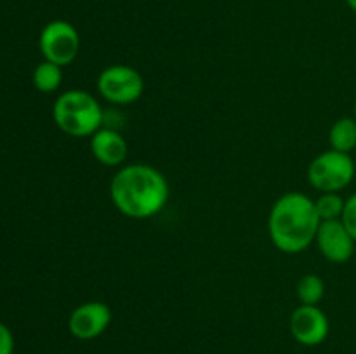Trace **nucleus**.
I'll return each mask as SVG.
<instances>
[{
	"label": "nucleus",
	"mask_w": 356,
	"mask_h": 354,
	"mask_svg": "<svg viewBox=\"0 0 356 354\" xmlns=\"http://www.w3.org/2000/svg\"><path fill=\"white\" fill-rule=\"evenodd\" d=\"M110 198L125 217L149 219L169 201L165 176L148 163H129L117 170L110 183Z\"/></svg>",
	"instance_id": "obj_1"
},
{
	"label": "nucleus",
	"mask_w": 356,
	"mask_h": 354,
	"mask_svg": "<svg viewBox=\"0 0 356 354\" xmlns=\"http://www.w3.org/2000/svg\"><path fill=\"white\" fill-rule=\"evenodd\" d=\"M320 224L315 200L301 191H287L271 207L268 235L280 252L301 253L315 242Z\"/></svg>",
	"instance_id": "obj_2"
},
{
	"label": "nucleus",
	"mask_w": 356,
	"mask_h": 354,
	"mask_svg": "<svg viewBox=\"0 0 356 354\" xmlns=\"http://www.w3.org/2000/svg\"><path fill=\"white\" fill-rule=\"evenodd\" d=\"M52 118L61 132L72 137H90L103 125V108L96 96L82 89L59 94L52 106Z\"/></svg>",
	"instance_id": "obj_3"
},
{
	"label": "nucleus",
	"mask_w": 356,
	"mask_h": 354,
	"mask_svg": "<svg viewBox=\"0 0 356 354\" xmlns=\"http://www.w3.org/2000/svg\"><path fill=\"white\" fill-rule=\"evenodd\" d=\"M355 162L350 153L336 149L320 153L308 167V180L320 193H339L355 177Z\"/></svg>",
	"instance_id": "obj_4"
},
{
	"label": "nucleus",
	"mask_w": 356,
	"mask_h": 354,
	"mask_svg": "<svg viewBox=\"0 0 356 354\" xmlns=\"http://www.w3.org/2000/svg\"><path fill=\"white\" fill-rule=\"evenodd\" d=\"M80 35L72 23L65 19H54L45 24L38 37V47L45 61L58 66H68L80 52Z\"/></svg>",
	"instance_id": "obj_5"
},
{
	"label": "nucleus",
	"mask_w": 356,
	"mask_h": 354,
	"mask_svg": "<svg viewBox=\"0 0 356 354\" xmlns=\"http://www.w3.org/2000/svg\"><path fill=\"white\" fill-rule=\"evenodd\" d=\"M97 90L108 103L132 104L143 96L145 80L132 66L111 65L97 76Z\"/></svg>",
	"instance_id": "obj_6"
},
{
	"label": "nucleus",
	"mask_w": 356,
	"mask_h": 354,
	"mask_svg": "<svg viewBox=\"0 0 356 354\" xmlns=\"http://www.w3.org/2000/svg\"><path fill=\"white\" fill-rule=\"evenodd\" d=\"M111 323V309L104 302L89 301L72 311L68 330L75 339L92 340L103 335Z\"/></svg>",
	"instance_id": "obj_7"
},
{
	"label": "nucleus",
	"mask_w": 356,
	"mask_h": 354,
	"mask_svg": "<svg viewBox=\"0 0 356 354\" xmlns=\"http://www.w3.org/2000/svg\"><path fill=\"white\" fill-rule=\"evenodd\" d=\"M289 326H291L292 337L306 347L322 344L330 332L329 318L318 305H299L291 314Z\"/></svg>",
	"instance_id": "obj_8"
},
{
	"label": "nucleus",
	"mask_w": 356,
	"mask_h": 354,
	"mask_svg": "<svg viewBox=\"0 0 356 354\" xmlns=\"http://www.w3.org/2000/svg\"><path fill=\"white\" fill-rule=\"evenodd\" d=\"M318 250L329 262L344 264L355 252V239L344 228L343 221H322L315 238Z\"/></svg>",
	"instance_id": "obj_9"
},
{
	"label": "nucleus",
	"mask_w": 356,
	"mask_h": 354,
	"mask_svg": "<svg viewBox=\"0 0 356 354\" xmlns=\"http://www.w3.org/2000/svg\"><path fill=\"white\" fill-rule=\"evenodd\" d=\"M127 141L113 128H99L90 135V153L104 167H122L127 158Z\"/></svg>",
	"instance_id": "obj_10"
},
{
	"label": "nucleus",
	"mask_w": 356,
	"mask_h": 354,
	"mask_svg": "<svg viewBox=\"0 0 356 354\" xmlns=\"http://www.w3.org/2000/svg\"><path fill=\"white\" fill-rule=\"evenodd\" d=\"M329 142L332 149L351 153L356 148V118L343 117L330 127Z\"/></svg>",
	"instance_id": "obj_11"
},
{
	"label": "nucleus",
	"mask_w": 356,
	"mask_h": 354,
	"mask_svg": "<svg viewBox=\"0 0 356 354\" xmlns=\"http://www.w3.org/2000/svg\"><path fill=\"white\" fill-rule=\"evenodd\" d=\"M63 83V68L51 61H42L33 69V85L38 92L52 94L61 87Z\"/></svg>",
	"instance_id": "obj_12"
},
{
	"label": "nucleus",
	"mask_w": 356,
	"mask_h": 354,
	"mask_svg": "<svg viewBox=\"0 0 356 354\" xmlns=\"http://www.w3.org/2000/svg\"><path fill=\"white\" fill-rule=\"evenodd\" d=\"M296 292H298V298L301 304L318 305V302L325 295V283L318 274H305L298 281Z\"/></svg>",
	"instance_id": "obj_13"
},
{
	"label": "nucleus",
	"mask_w": 356,
	"mask_h": 354,
	"mask_svg": "<svg viewBox=\"0 0 356 354\" xmlns=\"http://www.w3.org/2000/svg\"><path fill=\"white\" fill-rule=\"evenodd\" d=\"M344 200L339 193H322L315 200L316 212H318L320 221H337L343 217Z\"/></svg>",
	"instance_id": "obj_14"
},
{
	"label": "nucleus",
	"mask_w": 356,
	"mask_h": 354,
	"mask_svg": "<svg viewBox=\"0 0 356 354\" xmlns=\"http://www.w3.org/2000/svg\"><path fill=\"white\" fill-rule=\"evenodd\" d=\"M341 221H343L344 228L348 229V233L353 236V239L356 242V193L351 194L346 200V203H344V212Z\"/></svg>",
	"instance_id": "obj_15"
},
{
	"label": "nucleus",
	"mask_w": 356,
	"mask_h": 354,
	"mask_svg": "<svg viewBox=\"0 0 356 354\" xmlns=\"http://www.w3.org/2000/svg\"><path fill=\"white\" fill-rule=\"evenodd\" d=\"M0 354H14V335L3 323H0Z\"/></svg>",
	"instance_id": "obj_16"
},
{
	"label": "nucleus",
	"mask_w": 356,
	"mask_h": 354,
	"mask_svg": "<svg viewBox=\"0 0 356 354\" xmlns=\"http://www.w3.org/2000/svg\"><path fill=\"white\" fill-rule=\"evenodd\" d=\"M346 3L356 12V0H346Z\"/></svg>",
	"instance_id": "obj_17"
},
{
	"label": "nucleus",
	"mask_w": 356,
	"mask_h": 354,
	"mask_svg": "<svg viewBox=\"0 0 356 354\" xmlns=\"http://www.w3.org/2000/svg\"><path fill=\"white\" fill-rule=\"evenodd\" d=\"M355 118H356V104H355Z\"/></svg>",
	"instance_id": "obj_18"
}]
</instances>
